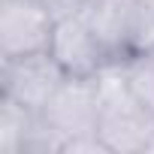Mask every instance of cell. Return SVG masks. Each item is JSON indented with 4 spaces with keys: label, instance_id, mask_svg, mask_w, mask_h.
<instances>
[{
    "label": "cell",
    "instance_id": "cell-6",
    "mask_svg": "<svg viewBox=\"0 0 154 154\" xmlns=\"http://www.w3.org/2000/svg\"><path fill=\"white\" fill-rule=\"evenodd\" d=\"M136 0H88L79 9V15L88 21L100 45L109 51L112 60L127 57V39H130V18H133Z\"/></svg>",
    "mask_w": 154,
    "mask_h": 154
},
{
    "label": "cell",
    "instance_id": "cell-7",
    "mask_svg": "<svg viewBox=\"0 0 154 154\" xmlns=\"http://www.w3.org/2000/svg\"><path fill=\"white\" fill-rule=\"evenodd\" d=\"M36 112L0 94V154H24Z\"/></svg>",
    "mask_w": 154,
    "mask_h": 154
},
{
    "label": "cell",
    "instance_id": "cell-3",
    "mask_svg": "<svg viewBox=\"0 0 154 154\" xmlns=\"http://www.w3.org/2000/svg\"><path fill=\"white\" fill-rule=\"evenodd\" d=\"M97 109H100V85L97 75H66L63 85L39 112L51 130L63 139V145L75 136L97 133ZM63 154V148H60Z\"/></svg>",
    "mask_w": 154,
    "mask_h": 154
},
{
    "label": "cell",
    "instance_id": "cell-5",
    "mask_svg": "<svg viewBox=\"0 0 154 154\" xmlns=\"http://www.w3.org/2000/svg\"><path fill=\"white\" fill-rule=\"evenodd\" d=\"M48 51L63 66L66 75H97L100 69H106L109 63H115L79 12L57 15Z\"/></svg>",
    "mask_w": 154,
    "mask_h": 154
},
{
    "label": "cell",
    "instance_id": "cell-9",
    "mask_svg": "<svg viewBox=\"0 0 154 154\" xmlns=\"http://www.w3.org/2000/svg\"><path fill=\"white\" fill-rule=\"evenodd\" d=\"M148 51H154V0H136L133 18H130L127 57L130 54H148Z\"/></svg>",
    "mask_w": 154,
    "mask_h": 154
},
{
    "label": "cell",
    "instance_id": "cell-4",
    "mask_svg": "<svg viewBox=\"0 0 154 154\" xmlns=\"http://www.w3.org/2000/svg\"><path fill=\"white\" fill-rule=\"evenodd\" d=\"M54 21L45 0H0V57L48 51Z\"/></svg>",
    "mask_w": 154,
    "mask_h": 154
},
{
    "label": "cell",
    "instance_id": "cell-10",
    "mask_svg": "<svg viewBox=\"0 0 154 154\" xmlns=\"http://www.w3.org/2000/svg\"><path fill=\"white\" fill-rule=\"evenodd\" d=\"M45 3L51 6L54 15H69V12H79L88 0H45Z\"/></svg>",
    "mask_w": 154,
    "mask_h": 154
},
{
    "label": "cell",
    "instance_id": "cell-1",
    "mask_svg": "<svg viewBox=\"0 0 154 154\" xmlns=\"http://www.w3.org/2000/svg\"><path fill=\"white\" fill-rule=\"evenodd\" d=\"M100 109H97V136L109 154H145L154 133V112L133 94L121 60L97 72Z\"/></svg>",
    "mask_w": 154,
    "mask_h": 154
},
{
    "label": "cell",
    "instance_id": "cell-11",
    "mask_svg": "<svg viewBox=\"0 0 154 154\" xmlns=\"http://www.w3.org/2000/svg\"><path fill=\"white\" fill-rule=\"evenodd\" d=\"M145 154H154V133H151V142H148V148H145Z\"/></svg>",
    "mask_w": 154,
    "mask_h": 154
},
{
    "label": "cell",
    "instance_id": "cell-8",
    "mask_svg": "<svg viewBox=\"0 0 154 154\" xmlns=\"http://www.w3.org/2000/svg\"><path fill=\"white\" fill-rule=\"evenodd\" d=\"M127 85L133 88V94L154 112V51L148 54H130L121 60Z\"/></svg>",
    "mask_w": 154,
    "mask_h": 154
},
{
    "label": "cell",
    "instance_id": "cell-2",
    "mask_svg": "<svg viewBox=\"0 0 154 154\" xmlns=\"http://www.w3.org/2000/svg\"><path fill=\"white\" fill-rule=\"evenodd\" d=\"M66 72L51 57V51H33L18 57H0V94L42 112L54 91L63 85Z\"/></svg>",
    "mask_w": 154,
    "mask_h": 154
}]
</instances>
